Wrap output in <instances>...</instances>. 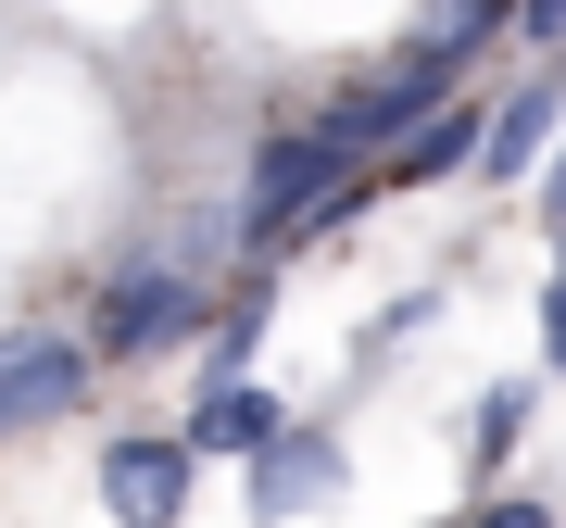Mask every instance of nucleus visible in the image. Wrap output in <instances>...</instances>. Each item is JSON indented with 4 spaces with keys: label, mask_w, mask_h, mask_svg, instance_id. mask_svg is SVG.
Segmentation results:
<instances>
[{
    "label": "nucleus",
    "mask_w": 566,
    "mask_h": 528,
    "mask_svg": "<svg viewBox=\"0 0 566 528\" xmlns=\"http://www.w3.org/2000/svg\"><path fill=\"white\" fill-rule=\"evenodd\" d=\"M340 177H353V163H340V139H327V126H277V139L252 151V189H240V240L290 252V240H303V214H315Z\"/></svg>",
    "instance_id": "f257e3e1"
},
{
    "label": "nucleus",
    "mask_w": 566,
    "mask_h": 528,
    "mask_svg": "<svg viewBox=\"0 0 566 528\" xmlns=\"http://www.w3.org/2000/svg\"><path fill=\"white\" fill-rule=\"evenodd\" d=\"M202 315H214V289L189 277L177 252H151V264H126V277L102 289V352H114V366H139V352H177Z\"/></svg>",
    "instance_id": "f03ea898"
},
{
    "label": "nucleus",
    "mask_w": 566,
    "mask_h": 528,
    "mask_svg": "<svg viewBox=\"0 0 566 528\" xmlns=\"http://www.w3.org/2000/svg\"><path fill=\"white\" fill-rule=\"evenodd\" d=\"M88 366H102V352L63 340V327H13V340H0V441L76 415V403H88Z\"/></svg>",
    "instance_id": "7ed1b4c3"
},
{
    "label": "nucleus",
    "mask_w": 566,
    "mask_h": 528,
    "mask_svg": "<svg viewBox=\"0 0 566 528\" xmlns=\"http://www.w3.org/2000/svg\"><path fill=\"white\" fill-rule=\"evenodd\" d=\"M189 427H126V441H102V504L114 528H177L189 516Z\"/></svg>",
    "instance_id": "20e7f679"
},
{
    "label": "nucleus",
    "mask_w": 566,
    "mask_h": 528,
    "mask_svg": "<svg viewBox=\"0 0 566 528\" xmlns=\"http://www.w3.org/2000/svg\"><path fill=\"white\" fill-rule=\"evenodd\" d=\"M441 102H453V88H428V76H403V63H378L365 88H340V102H327V139H340V163H390Z\"/></svg>",
    "instance_id": "39448f33"
},
{
    "label": "nucleus",
    "mask_w": 566,
    "mask_h": 528,
    "mask_svg": "<svg viewBox=\"0 0 566 528\" xmlns=\"http://www.w3.org/2000/svg\"><path fill=\"white\" fill-rule=\"evenodd\" d=\"M340 490V427H277V441L252 453V516L264 528H290L303 504H327Z\"/></svg>",
    "instance_id": "423d86ee"
},
{
    "label": "nucleus",
    "mask_w": 566,
    "mask_h": 528,
    "mask_svg": "<svg viewBox=\"0 0 566 528\" xmlns=\"http://www.w3.org/2000/svg\"><path fill=\"white\" fill-rule=\"evenodd\" d=\"M554 139H566V76H528L516 102H491V139H479V177H491V189H516V177H528V163H542Z\"/></svg>",
    "instance_id": "0eeeda50"
},
{
    "label": "nucleus",
    "mask_w": 566,
    "mask_h": 528,
    "mask_svg": "<svg viewBox=\"0 0 566 528\" xmlns=\"http://www.w3.org/2000/svg\"><path fill=\"white\" fill-rule=\"evenodd\" d=\"M264 315H277V252H264L240 289H214V315H202V390H214V378H252V352H264Z\"/></svg>",
    "instance_id": "6e6552de"
},
{
    "label": "nucleus",
    "mask_w": 566,
    "mask_h": 528,
    "mask_svg": "<svg viewBox=\"0 0 566 528\" xmlns=\"http://www.w3.org/2000/svg\"><path fill=\"white\" fill-rule=\"evenodd\" d=\"M479 139H491V114H479V102H465V88H453V102L428 114L416 139H403V151L378 163V177H403V189H428V177H479Z\"/></svg>",
    "instance_id": "1a4fd4ad"
},
{
    "label": "nucleus",
    "mask_w": 566,
    "mask_h": 528,
    "mask_svg": "<svg viewBox=\"0 0 566 528\" xmlns=\"http://www.w3.org/2000/svg\"><path fill=\"white\" fill-rule=\"evenodd\" d=\"M277 390H252V378H214L202 390V403H189V453H264V441H277Z\"/></svg>",
    "instance_id": "9d476101"
},
{
    "label": "nucleus",
    "mask_w": 566,
    "mask_h": 528,
    "mask_svg": "<svg viewBox=\"0 0 566 528\" xmlns=\"http://www.w3.org/2000/svg\"><path fill=\"white\" fill-rule=\"evenodd\" d=\"M528 403H542V378H491V390H479V427H465V453H479V466H504V453L528 441Z\"/></svg>",
    "instance_id": "9b49d317"
},
{
    "label": "nucleus",
    "mask_w": 566,
    "mask_h": 528,
    "mask_svg": "<svg viewBox=\"0 0 566 528\" xmlns=\"http://www.w3.org/2000/svg\"><path fill=\"white\" fill-rule=\"evenodd\" d=\"M504 25H516L528 51H566V0H504Z\"/></svg>",
    "instance_id": "f8f14e48"
},
{
    "label": "nucleus",
    "mask_w": 566,
    "mask_h": 528,
    "mask_svg": "<svg viewBox=\"0 0 566 528\" xmlns=\"http://www.w3.org/2000/svg\"><path fill=\"white\" fill-rule=\"evenodd\" d=\"M554 252H566V240H554ZM542 366L566 378V264H554V303H542Z\"/></svg>",
    "instance_id": "ddd939ff"
},
{
    "label": "nucleus",
    "mask_w": 566,
    "mask_h": 528,
    "mask_svg": "<svg viewBox=\"0 0 566 528\" xmlns=\"http://www.w3.org/2000/svg\"><path fill=\"white\" fill-rule=\"evenodd\" d=\"M465 528H554V504H479Z\"/></svg>",
    "instance_id": "4468645a"
},
{
    "label": "nucleus",
    "mask_w": 566,
    "mask_h": 528,
    "mask_svg": "<svg viewBox=\"0 0 566 528\" xmlns=\"http://www.w3.org/2000/svg\"><path fill=\"white\" fill-rule=\"evenodd\" d=\"M542 226L566 240V139H554V177H542Z\"/></svg>",
    "instance_id": "2eb2a0df"
},
{
    "label": "nucleus",
    "mask_w": 566,
    "mask_h": 528,
    "mask_svg": "<svg viewBox=\"0 0 566 528\" xmlns=\"http://www.w3.org/2000/svg\"><path fill=\"white\" fill-rule=\"evenodd\" d=\"M554 76H566V51H554Z\"/></svg>",
    "instance_id": "dca6fc26"
}]
</instances>
